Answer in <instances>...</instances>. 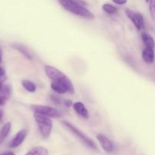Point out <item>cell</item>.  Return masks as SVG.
Wrapping results in <instances>:
<instances>
[{
	"mask_svg": "<svg viewBox=\"0 0 155 155\" xmlns=\"http://www.w3.org/2000/svg\"><path fill=\"white\" fill-rule=\"evenodd\" d=\"M45 72L47 77L51 79L52 81L61 82L65 84L68 89L69 93H74V87L73 85L72 82L70 80V79L57 68H54L50 65H45Z\"/></svg>",
	"mask_w": 155,
	"mask_h": 155,
	"instance_id": "2",
	"label": "cell"
},
{
	"mask_svg": "<svg viewBox=\"0 0 155 155\" xmlns=\"http://www.w3.org/2000/svg\"><path fill=\"white\" fill-rule=\"evenodd\" d=\"M11 128H12V124L10 122L6 123L1 128L0 130V145L5 140L7 136H8L11 131Z\"/></svg>",
	"mask_w": 155,
	"mask_h": 155,
	"instance_id": "14",
	"label": "cell"
},
{
	"mask_svg": "<svg viewBox=\"0 0 155 155\" xmlns=\"http://www.w3.org/2000/svg\"><path fill=\"white\" fill-rule=\"evenodd\" d=\"M5 71L0 66V77H5Z\"/></svg>",
	"mask_w": 155,
	"mask_h": 155,
	"instance_id": "22",
	"label": "cell"
},
{
	"mask_svg": "<svg viewBox=\"0 0 155 155\" xmlns=\"http://www.w3.org/2000/svg\"><path fill=\"white\" fill-rule=\"evenodd\" d=\"M115 4L124 5L127 2V0H112Z\"/></svg>",
	"mask_w": 155,
	"mask_h": 155,
	"instance_id": "20",
	"label": "cell"
},
{
	"mask_svg": "<svg viewBox=\"0 0 155 155\" xmlns=\"http://www.w3.org/2000/svg\"><path fill=\"white\" fill-rule=\"evenodd\" d=\"M145 1H146V2H149L150 0H145Z\"/></svg>",
	"mask_w": 155,
	"mask_h": 155,
	"instance_id": "28",
	"label": "cell"
},
{
	"mask_svg": "<svg viewBox=\"0 0 155 155\" xmlns=\"http://www.w3.org/2000/svg\"><path fill=\"white\" fill-rule=\"evenodd\" d=\"M0 155H15V153L12 152V151H7V152H4Z\"/></svg>",
	"mask_w": 155,
	"mask_h": 155,
	"instance_id": "24",
	"label": "cell"
},
{
	"mask_svg": "<svg viewBox=\"0 0 155 155\" xmlns=\"http://www.w3.org/2000/svg\"><path fill=\"white\" fill-rule=\"evenodd\" d=\"M125 12L127 16L133 23V24L138 30H141L144 28V19L141 14L136 13V12H133L129 8L126 9Z\"/></svg>",
	"mask_w": 155,
	"mask_h": 155,
	"instance_id": "6",
	"label": "cell"
},
{
	"mask_svg": "<svg viewBox=\"0 0 155 155\" xmlns=\"http://www.w3.org/2000/svg\"><path fill=\"white\" fill-rule=\"evenodd\" d=\"M73 104H73L72 101H71V100H66V101H64V105L66 106V107H71Z\"/></svg>",
	"mask_w": 155,
	"mask_h": 155,
	"instance_id": "21",
	"label": "cell"
},
{
	"mask_svg": "<svg viewBox=\"0 0 155 155\" xmlns=\"http://www.w3.org/2000/svg\"><path fill=\"white\" fill-rule=\"evenodd\" d=\"M21 84H22L23 87H24L27 92H34L36 89V84H35L33 82L30 81V80H22Z\"/></svg>",
	"mask_w": 155,
	"mask_h": 155,
	"instance_id": "17",
	"label": "cell"
},
{
	"mask_svg": "<svg viewBox=\"0 0 155 155\" xmlns=\"http://www.w3.org/2000/svg\"><path fill=\"white\" fill-rule=\"evenodd\" d=\"M102 9L104 10V12H105L107 14H109V15H113V14L117 13V8L115 6L108 4V3L103 5Z\"/></svg>",
	"mask_w": 155,
	"mask_h": 155,
	"instance_id": "18",
	"label": "cell"
},
{
	"mask_svg": "<svg viewBox=\"0 0 155 155\" xmlns=\"http://www.w3.org/2000/svg\"><path fill=\"white\" fill-rule=\"evenodd\" d=\"M61 5L71 13L87 19H94L93 14L74 0H58Z\"/></svg>",
	"mask_w": 155,
	"mask_h": 155,
	"instance_id": "1",
	"label": "cell"
},
{
	"mask_svg": "<svg viewBox=\"0 0 155 155\" xmlns=\"http://www.w3.org/2000/svg\"><path fill=\"white\" fill-rule=\"evenodd\" d=\"M12 92V88L8 84H3L0 86V106L4 105L9 99Z\"/></svg>",
	"mask_w": 155,
	"mask_h": 155,
	"instance_id": "9",
	"label": "cell"
},
{
	"mask_svg": "<svg viewBox=\"0 0 155 155\" xmlns=\"http://www.w3.org/2000/svg\"><path fill=\"white\" fill-rule=\"evenodd\" d=\"M2 49L1 46H0V64L2 62Z\"/></svg>",
	"mask_w": 155,
	"mask_h": 155,
	"instance_id": "26",
	"label": "cell"
},
{
	"mask_svg": "<svg viewBox=\"0 0 155 155\" xmlns=\"http://www.w3.org/2000/svg\"><path fill=\"white\" fill-rule=\"evenodd\" d=\"M2 116H3V111L2 110H0V119H1Z\"/></svg>",
	"mask_w": 155,
	"mask_h": 155,
	"instance_id": "27",
	"label": "cell"
},
{
	"mask_svg": "<svg viewBox=\"0 0 155 155\" xmlns=\"http://www.w3.org/2000/svg\"><path fill=\"white\" fill-rule=\"evenodd\" d=\"M101 148L106 152H111L114 149V145L111 141L102 133H98L96 136Z\"/></svg>",
	"mask_w": 155,
	"mask_h": 155,
	"instance_id": "8",
	"label": "cell"
},
{
	"mask_svg": "<svg viewBox=\"0 0 155 155\" xmlns=\"http://www.w3.org/2000/svg\"><path fill=\"white\" fill-rule=\"evenodd\" d=\"M52 98H53V101H55L56 103H61V102H60L61 100L59 99V98H58V97H56L55 95H54V96H52Z\"/></svg>",
	"mask_w": 155,
	"mask_h": 155,
	"instance_id": "25",
	"label": "cell"
},
{
	"mask_svg": "<svg viewBox=\"0 0 155 155\" xmlns=\"http://www.w3.org/2000/svg\"><path fill=\"white\" fill-rule=\"evenodd\" d=\"M73 108H74V110L77 112V114L81 116L82 117H83L84 119H89V111H88V110L86 109V106H85L82 102L77 101V102L74 103V104H73Z\"/></svg>",
	"mask_w": 155,
	"mask_h": 155,
	"instance_id": "10",
	"label": "cell"
},
{
	"mask_svg": "<svg viewBox=\"0 0 155 155\" xmlns=\"http://www.w3.org/2000/svg\"><path fill=\"white\" fill-rule=\"evenodd\" d=\"M62 124H63L65 127H67L73 134L75 135V136H77L83 144H85V145L88 147V148L93 150H98L96 144L94 142V141L92 140L90 138L88 137L87 136H86L83 132L80 131V130H79V129H77L75 126L73 125L72 124H71V123H69L68 121L66 120L62 121Z\"/></svg>",
	"mask_w": 155,
	"mask_h": 155,
	"instance_id": "4",
	"label": "cell"
},
{
	"mask_svg": "<svg viewBox=\"0 0 155 155\" xmlns=\"http://www.w3.org/2000/svg\"><path fill=\"white\" fill-rule=\"evenodd\" d=\"M51 88L54 92H57L58 94H64L68 92V89L65 84L61 82L52 81L51 84Z\"/></svg>",
	"mask_w": 155,
	"mask_h": 155,
	"instance_id": "12",
	"label": "cell"
},
{
	"mask_svg": "<svg viewBox=\"0 0 155 155\" xmlns=\"http://www.w3.org/2000/svg\"><path fill=\"white\" fill-rule=\"evenodd\" d=\"M149 11L151 18L155 20V0L149 1Z\"/></svg>",
	"mask_w": 155,
	"mask_h": 155,
	"instance_id": "19",
	"label": "cell"
},
{
	"mask_svg": "<svg viewBox=\"0 0 155 155\" xmlns=\"http://www.w3.org/2000/svg\"><path fill=\"white\" fill-rule=\"evenodd\" d=\"M142 39L145 44V47L148 48H151L154 49L155 48V42L154 39L149 33H142Z\"/></svg>",
	"mask_w": 155,
	"mask_h": 155,
	"instance_id": "13",
	"label": "cell"
},
{
	"mask_svg": "<svg viewBox=\"0 0 155 155\" xmlns=\"http://www.w3.org/2000/svg\"><path fill=\"white\" fill-rule=\"evenodd\" d=\"M142 59L147 64H152L154 61V51L151 48H145L142 51Z\"/></svg>",
	"mask_w": 155,
	"mask_h": 155,
	"instance_id": "11",
	"label": "cell"
},
{
	"mask_svg": "<svg viewBox=\"0 0 155 155\" xmlns=\"http://www.w3.org/2000/svg\"><path fill=\"white\" fill-rule=\"evenodd\" d=\"M12 47H13L15 49L18 50V51H20V52H21L23 55L25 56V57L27 58L28 60L31 61L32 59H33V57H32V55H31V54L30 53V51H29L28 50H27V48H26L25 46H24L22 44L17 43V42L16 43H13L12 44Z\"/></svg>",
	"mask_w": 155,
	"mask_h": 155,
	"instance_id": "15",
	"label": "cell"
},
{
	"mask_svg": "<svg viewBox=\"0 0 155 155\" xmlns=\"http://www.w3.org/2000/svg\"><path fill=\"white\" fill-rule=\"evenodd\" d=\"M25 155H48V151L43 146H36L30 149Z\"/></svg>",
	"mask_w": 155,
	"mask_h": 155,
	"instance_id": "16",
	"label": "cell"
},
{
	"mask_svg": "<svg viewBox=\"0 0 155 155\" xmlns=\"http://www.w3.org/2000/svg\"><path fill=\"white\" fill-rule=\"evenodd\" d=\"M33 117L37 124L41 136L45 139L48 138L51 134L53 127V123L51 118L36 113H34Z\"/></svg>",
	"mask_w": 155,
	"mask_h": 155,
	"instance_id": "3",
	"label": "cell"
},
{
	"mask_svg": "<svg viewBox=\"0 0 155 155\" xmlns=\"http://www.w3.org/2000/svg\"><path fill=\"white\" fill-rule=\"evenodd\" d=\"M5 80H6L5 76V77H0V86H1L2 85L4 84V82L5 81Z\"/></svg>",
	"mask_w": 155,
	"mask_h": 155,
	"instance_id": "23",
	"label": "cell"
},
{
	"mask_svg": "<svg viewBox=\"0 0 155 155\" xmlns=\"http://www.w3.org/2000/svg\"><path fill=\"white\" fill-rule=\"evenodd\" d=\"M30 109L34 113L45 115L50 118H59L61 117L62 113L58 109L49 107L46 105H39V104H32Z\"/></svg>",
	"mask_w": 155,
	"mask_h": 155,
	"instance_id": "5",
	"label": "cell"
},
{
	"mask_svg": "<svg viewBox=\"0 0 155 155\" xmlns=\"http://www.w3.org/2000/svg\"><path fill=\"white\" fill-rule=\"evenodd\" d=\"M27 136V130H20L17 134L14 136L12 140L9 143V147L12 148H16L19 147L21 144L24 142L25 140L26 137Z\"/></svg>",
	"mask_w": 155,
	"mask_h": 155,
	"instance_id": "7",
	"label": "cell"
}]
</instances>
